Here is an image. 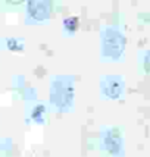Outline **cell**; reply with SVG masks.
<instances>
[{
    "label": "cell",
    "instance_id": "277c9868",
    "mask_svg": "<svg viewBox=\"0 0 150 157\" xmlns=\"http://www.w3.org/2000/svg\"><path fill=\"white\" fill-rule=\"evenodd\" d=\"M52 13V3L47 0H30L25 5V21L28 24L46 22Z\"/></svg>",
    "mask_w": 150,
    "mask_h": 157
},
{
    "label": "cell",
    "instance_id": "5b68a950",
    "mask_svg": "<svg viewBox=\"0 0 150 157\" xmlns=\"http://www.w3.org/2000/svg\"><path fill=\"white\" fill-rule=\"evenodd\" d=\"M100 93L103 98L118 100L125 93V81L119 75H106L100 78Z\"/></svg>",
    "mask_w": 150,
    "mask_h": 157
},
{
    "label": "cell",
    "instance_id": "ba28073f",
    "mask_svg": "<svg viewBox=\"0 0 150 157\" xmlns=\"http://www.w3.org/2000/svg\"><path fill=\"white\" fill-rule=\"evenodd\" d=\"M6 47L10 52H22L24 50V40L18 37H10L6 38Z\"/></svg>",
    "mask_w": 150,
    "mask_h": 157
},
{
    "label": "cell",
    "instance_id": "8992f818",
    "mask_svg": "<svg viewBox=\"0 0 150 157\" xmlns=\"http://www.w3.org/2000/svg\"><path fill=\"white\" fill-rule=\"evenodd\" d=\"M47 117V104L44 103H37L33 106V109L30 112V119L35 123H44Z\"/></svg>",
    "mask_w": 150,
    "mask_h": 157
},
{
    "label": "cell",
    "instance_id": "6da1fadb",
    "mask_svg": "<svg viewBox=\"0 0 150 157\" xmlns=\"http://www.w3.org/2000/svg\"><path fill=\"white\" fill-rule=\"evenodd\" d=\"M127 47V37L118 25H105L100 31V53L109 60H121Z\"/></svg>",
    "mask_w": 150,
    "mask_h": 157
},
{
    "label": "cell",
    "instance_id": "52a82bcc",
    "mask_svg": "<svg viewBox=\"0 0 150 157\" xmlns=\"http://www.w3.org/2000/svg\"><path fill=\"white\" fill-rule=\"evenodd\" d=\"M78 27H80V19L77 16H69V18L63 19V33L65 34L74 35L78 31Z\"/></svg>",
    "mask_w": 150,
    "mask_h": 157
},
{
    "label": "cell",
    "instance_id": "3957f363",
    "mask_svg": "<svg viewBox=\"0 0 150 157\" xmlns=\"http://www.w3.org/2000/svg\"><path fill=\"white\" fill-rule=\"evenodd\" d=\"M100 150L112 157H124L125 154V140L122 129L118 126H106L100 131Z\"/></svg>",
    "mask_w": 150,
    "mask_h": 157
},
{
    "label": "cell",
    "instance_id": "7a4b0ae2",
    "mask_svg": "<svg viewBox=\"0 0 150 157\" xmlns=\"http://www.w3.org/2000/svg\"><path fill=\"white\" fill-rule=\"evenodd\" d=\"M74 78L52 76L50 81V104L59 112H68L74 106Z\"/></svg>",
    "mask_w": 150,
    "mask_h": 157
}]
</instances>
